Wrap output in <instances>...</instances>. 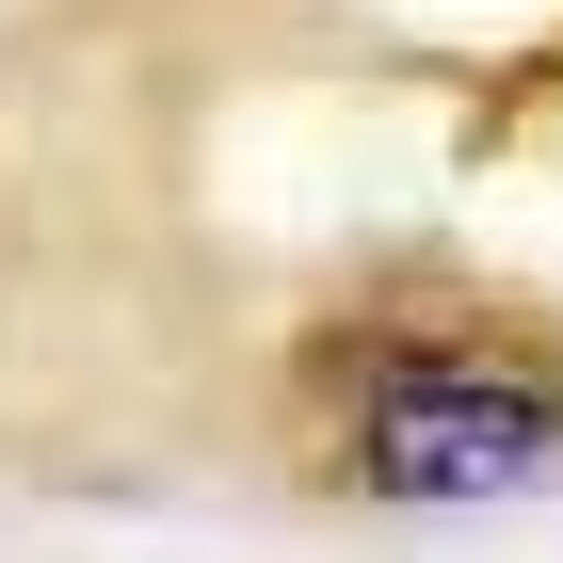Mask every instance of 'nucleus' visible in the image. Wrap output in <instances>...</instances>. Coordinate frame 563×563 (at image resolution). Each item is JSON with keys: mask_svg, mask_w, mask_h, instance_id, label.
Wrapping results in <instances>:
<instances>
[{"mask_svg": "<svg viewBox=\"0 0 563 563\" xmlns=\"http://www.w3.org/2000/svg\"><path fill=\"white\" fill-rule=\"evenodd\" d=\"M563 467V371L483 339H402L354 371V483L371 499H516Z\"/></svg>", "mask_w": 563, "mask_h": 563, "instance_id": "1", "label": "nucleus"}]
</instances>
